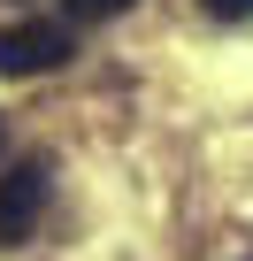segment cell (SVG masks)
Listing matches in <instances>:
<instances>
[{
	"mask_svg": "<svg viewBox=\"0 0 253 261\" xmlns=\"http://www.w3.org/2000/svg\"><path fill=\"white\" fill-rule=\"evenodd\" d=\"M131 0H69V23H100V16H123Z\"/></svg>",
	"mask_w": 253,
	"mask_h": 261,
	"instance_id": "obj_3",
	"label": "cell"
},
{
	"mask_svg": "<svg viewBox=\"0 0 253 261\" xmlns=\"http://www.w3.org/2000/svg\"><path fill=\"white\" fill-rule=\"evenodd\" d=\"M69 54H77V39L54 16H31V23H8V31H0V77H46Z\"/></svg>",
	"mask_w": 253,
	"mask_h": 261,
	"instance_id": "obj_1",
	"label": "cell"
},
{
	"mask_svg": "<svg viewBox=\"0 0 253 261\" xmlns=\"http://www.w3.org/2000/svg\"><path fill=\"white\" fill-rule=\"evenodd\" d=\"M215 23H253V0H200Z\"/></svg>",
	"mask_w": 253,
	"mask_h": 261,
	"instance_id": "obj_4",
	"label": "cell"
},
{
	"mask_svg": "<svg viewBox=\"0 0 253 261\" xmlns=\"http://www.w3.org/2000/svg\"><path fill=\"white\" fill-rule=\"evenodd\" d=\"M0 146H8V130H0Z\"/></svg>",
	"mask_w": 253,
	"mask_h": 261,
	"instance_id": "obj_5",
	"label": "cell"
},
{
	"mask_svg": "<svg viewBox=\"0 0 253 261\" xmlns=\"http://www.w3.org/2000/svg\"><path fill=\"white\" fill-rule=\"evenodd\" d=\"M46 192H54V169H46L39 154L16 162V169H0V246H23V238L39 230Z\"/></svg>",
	"mask_w": 253,
	"mask_h": 261,
	"instance_id": "obj_2",
	"label": "cell"
}]
</instances>
